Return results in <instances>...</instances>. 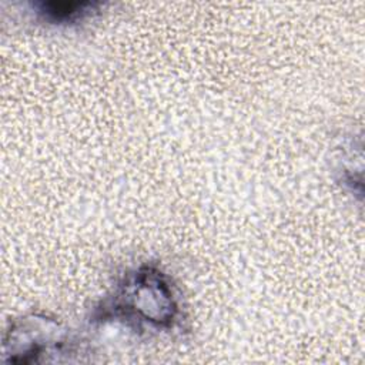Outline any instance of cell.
Wrapping results in <instances>:
<instances>
[{
  "instance_id": "6da1fadb",
  "label": "cell",
  "mask_w": 365,
  "mask_h": 365,
  "mask_svg": "<svg viewBox=\"0 0 365 365\" xmlns=\"http://www.w3.org/2000/svg\"><path fill=\"white\" fill-rule=\"evenodd\" d=\"M61 346L60 328L54 321L29 315L10 324L3 341V361L10 364L37 362L38 355L54 354Z\"/></svg>"
},
{
  "instance_id": "7a4b0ae2",
  "label": "cell",
  "mask_w": 365,
  "mask_h": 365,
  "mask_svg": "<svg viewBox=\"0 0 365 365\" xmlns=\"http://www.w3.org/2000/svg\"><path fill=\"white\" fill-rule=\"evenodd\" d=\"M118 299L121 307H127L134 315L151 324L165 325L171 321L175 311L173 294L155 269H141L124 282Z\"/></svg>"
},
{
  "instance_id": "3957f363",
  "label": "cell",
  "mask_w": 365,
  "mask_h": 365,
  "mask_svg": "<svg viewBox=\"0 0 365 365\" xmlns=\"http://www.w3.org/2000/svg\"><path fill=\"white\" fill-rule=\"evenodd\" d=\"M98 3L91 1H48L38 4V13L50 21H70L94 10Z\"/></svg>"
}]
</instances>
